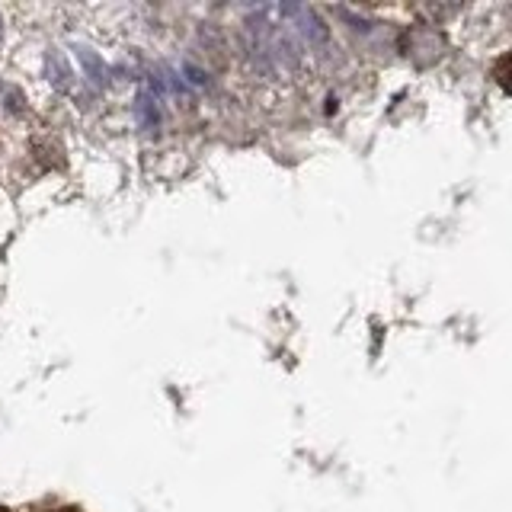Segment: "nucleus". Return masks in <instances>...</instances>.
<instances>
[{"instance_id": "f257e3e1", "label": "nucleus", "mask_w": 512, "mask_h": 512, "mask_svg": "<svg viewBox=\"0 0 512 512\" xmlns=\"http://www.w3.org/2000/svg\"><path fill=\"white\" fill-rule=\"evenodd\" d=\"M58 512H77V509H58Z\"/></svg>"}, {"instance_id": "7ed1b4c3", "label": "nucleus", "mask_w": 512, "mask_h": 512, "mask_svg": "<svg viewBox=\"0 0 512 512\" xmlns=\"http://www.w3.org/2000/svg\"><path fill=\"white\" fill-rule=\"evenodd\" d=\"M0 512H10V509H0Z\"/></svg>"}, {"instance_id": "f03ea898", "label": "nucleus", "mask_w": 512, "mask_h": 512, "mask_svg": "<svg viewBox=\"0 0 512 512\" xmlns=\"http://www.w3.org/2000/svg\"><path fill=\"white\" fill-rule=\"evenodd\" d=\"M0 32H4V20H0Z\"/></svg>"}]
</instances>
